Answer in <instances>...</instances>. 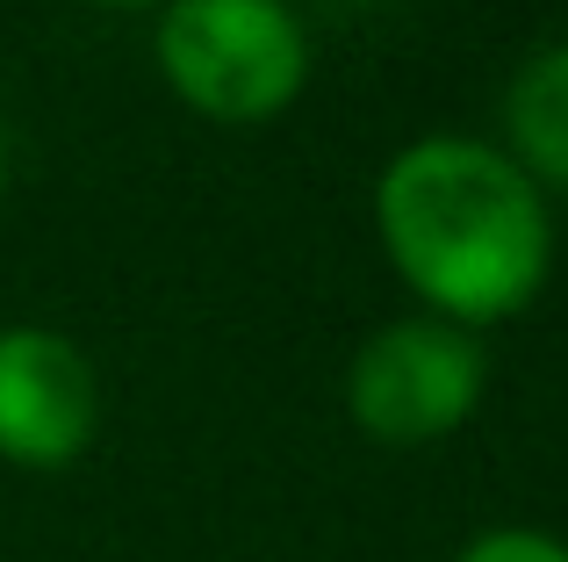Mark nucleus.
I'll list each match as a JSON object with an SVG mask.
<instances>
[{"label": "nucleus", "mask_w": 568, "mask_h": 562, "mask_svg": "<svg viewBox=\"0 0 568 562\" xmlns=\"http://www.w3.org/2000/svg\"><path fill=\"white\" fill-rule=\"evenodd\" d=\"M375 239L432 318L497 324L540 295L555 268L547 195L483 138H417L375 181Z\"/></svg>", "instance_id": "nucleus-1"}, {"label": "nucleus", "mask_w": 568, "mask_h": 562, "mask_svg": "<svg viewBox=\"0 0 568 562\" xmlns=\"http://www.w3.org/2000/svg\"><path fill=\"white\" fill-rule=\"evenodd\" d=\"M159 72L209 123H274L310 80V37L288 0H166Z\"/></svg>", "instance_id": "nucleus-2"}, {"label": "nucleus", "mask_w": 568, "mask_h": 562, "mask_svg": "<svg viewBox=\"0 0 568 562\" xmlns=\"http://www.w3.org/2000/svg\"><path fill=\"white\" fill-rule=\"evenodd\" d=\"M483 339L446 318H396L353 353L346 368V411L367 440L382 448H432L460 433L483 404Z\"/></svg>", "instance_id": "nucleus-3"}, {"label": "nucleus", "mask_w": 568, "mask_h": 562, "mask_svg": "<svg viewBox=\"0 0 568 562\" xmlns=\"http://www.w3.org/2000/svg\"><path fill=\"white\" fill-rule=\"evenodd\" d=\"M101 425V375L65 332L8 324L0 332V462L65 469Z\"/></svg>", "instance_id": "nucleus-4"}, {"label": "nucleus", "mask_w": 568, "mask_h": 562, "mask_svg": "<svg viewBox=\"0 0 568 562\" xmlns=\"http://www.w3.org/2000/svg\"><path fill=\"white\" fill-rule=\"evenodd\" d=\"M504 159L526 173L532 188H561L568 195V43H547L504 87Z\"/></svg>", "instance_id": "nucleus-5"}, {"label": "nucleus", "mask_w": 568, "mask_h": 562, "mask_svg": "<svg viewBox=\"0 0 568 562\" xmlns=\"http://www.w3.org/2000/svg\"><path fill=\"white\" fill-rule=\"evenodd\" d=\"M454 562H568V541L540 534V526H489Z\"/></svg>", "instance_id": "nucleus-6"}, {"label": "nucleus", "mask_w": 568, "mask_h": 562, "mask_svg": "<svg viewBox=\"0 0 568 562\" xmlns=\"http://www.w3.org/2000/svg\"><path fill=\"white\" fill-rule=\"evenodd\" d=\"M94 8H159V0H94Z\"/></svg>", "instance_id": "nucleus-7"}, {"label": "nucleus", "mask_w": 568, "mask_h": 562, "mask_svg": "<svg viewBox=\"0 0 568 562\" xmlns=\"http://www.w3.org/2000/svg\"><path fill=\"white\" fill-rule=\"evenodd\" d=\"M0 188H8V138H0Z\"/></svg>", "instance_id": "nucleus-8"}]
</instances>
